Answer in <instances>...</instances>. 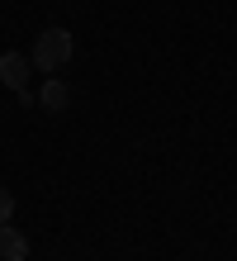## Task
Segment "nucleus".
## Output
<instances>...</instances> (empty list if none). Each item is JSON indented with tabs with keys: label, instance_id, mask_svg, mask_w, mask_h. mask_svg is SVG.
<instances>
[{
	"label": "nucleus",
	"instance_id": "7ed1b4c3",
	"mask_svg": "<svg viewBox=\"0 0 237 261\" xmlns=\"http://www.w3.org/2000/svg\"><path fill=\"white\" fill-rule=\"evenodd\" d=\"M38 105H43L47 114H62V110L71 105V86L62 81V76H47V81L38 86Z\"/></svg>",
	"mask_w": 237,
	"mask_h": 261
},
{
	"label": "nucleus",
	"instance_id": "39448f33",
	"mask_svg": "<svg viewBox=\"0 0 237 261\" xmlns=\"http://www.w3.org/2000/svg\"><path fill=\"white\" fill-rule=\"evenodd\" d=\"M10 219H14V195L0 186V223H10Z\"/></svg>",
	"mask_w": 237,
	"mask_h": 261
},
{
	"label": "nucleus",
	"instance_id": "f257e3e1",
	"mask_svg": "<svg viewBox=\"0 0 237 261\" xmlns=\"http://www.w3.org/2000/svg\"><path fill=\"white\" fill-rule=\"evenodd\" d=\"M71 53H76V38L67 34V29H43V34L34 38V48H29V62H34V71L43 76H52L71 62Z\"/></svg>",
	"mask_w": 237,
	"mask_h": 261
},
{
	"label": "nucleus",
	"instance_id": "f03ea898",
	"mask_svg": "<svg viewBox=\"0 0 237 261\" xmlns=\"http://www.w3.org/2000/svg\"><path fill=\"white\" fill-rule=\"evenodd\" d=\"M29 76H34L29 53H0V86L5 90H29Z\"/></svg>",
	"mask_w": 237,
	"mask_h": 261
},
{
	"label": "nucleus",
	"instance_id": "20e7f679",
	"mask_svg": "<svg viewBox=\"0 0 237 261\" xmlns=\"http://www.w3.org/2000/svg\"><path fill=\"white\" fill-rule=\"evenodd\" d=\"M0 256L5 261H29V238L10 223H0Z\"/></svg>",
	"mask_w": 237,
	"mask_h": 261
}]
</instances>
